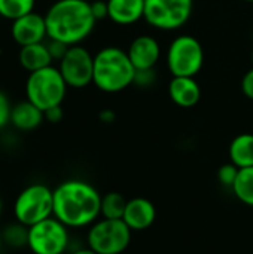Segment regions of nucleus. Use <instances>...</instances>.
Returning a JSON list of instances; mask_svg holds the SVG:
<instances>
[{
    "label": "nucleus",
    "instance_id": "obj_1",
    "mask_svg": "<svg viewBox=\"0 0 253 254\" xmlns=\"http://www.w3.org/2000/svg\"><path fill=\"white\" fill-rule=\"evenodd\" d=\"M101 216V195L84 180H66L54 189V217L67 228L91 226Z\"/></svg>",
    "mask_w": 253,
    "mask_h": 254
},
{
    "label": "nucleus",
    "instance_id": "obj_2",
    "mask_svg": "<svg viewBox=\"0 0 253 254\" xmlns=\"http://www.w3.org/2000/svg\"><path fill=\"white\" fill-rule=\"evenodd\" d=\"M48 39L81 45L94 30L95 16L88 0H57L45 13Z\"/></svg>",
    "mask_w": 253,
    "mask_h": 254
},
{
    "label": "nucleus",
    "instance_id": "obj_3",
    "mask_svg": "<svg viewBox=\"0 0 253 254\" xmlns=\"http://www.w3.org/2000/svg\"><path fill=\"white\" fill-rule=\"evenodd\" d=\"M136 68L127 51L118 46H106L94 55L92 83L103 92L116 94L134 83Z\"/></svg>",
    "mask_w": 253,
    "mask_h": 254
},
{
    "label": "nucleus",
    "instance_id": "obj_4",
    "mask_svg": "<svg viewBox=\"0 0 253 254\" xmlns=\"http://www.w3.org/2000/svg\"><path fill=\"white\" fill-rule=\"evenodd\" d=\"M67 88L69 86L63 79L58 67L48 65L45 68L28 73L24 86L25 100L45 112L51 107L63 104Z\"/></svg>",
    "mask_w": 253,
    "mask_h": 254
},
{
    "label": "nucleus",
    "instance_id": "obj_5",
    "mask_svg": "<svg viewBox=\"0 0 253 254\" xmlns=\"http://www.w3.org/2000/svg\"><path fill=\"white\" fill-rule=\"evenodd\" d=\"M15 220L33 226L54 216V189L42 183H33L24 188L13 202Z\"/></svg>",
    "mask_w": 253,
    "mask_h": 254
},
{
    "label": "nucleus",
    "instance_id": "obj_6",
    "mask_svg": "<svg viewBox=\"0 0 253 254\" xmlns=\"http://www.w3.org/2000/svg\"><path fill=\"white\" fill-rule=\"evenodd\" d=\"M131 234L124 220L101 219L91 225L86 244L97 254H121L128 249Z\"/></svg>",
    "mask_w": 253,
    "mask_h": 254
},
{
    "label": "nucleus",
    "instance_id": "obj_7",
    "mask_svg": "<svg viewBox=\"0 0 253 254\" xmlns=\"http://www.w3.org/2000/svg\"><path fill=\"white\" fill-rule=\"evenodd\" d=\"M204 65V49L198 39L182 34L173 39L167 51V67L173 76L195 77Z\"/></svg>",
    "mask_w": 253,
    "mask_h": 254
},
{
    "label": "nucleus",
    "instance_id": "obj_8",
    "mask_svg": "<svg viewBox=\"0 0 253 254\" xmlns=\"http://www.w3.org/2000/svg\"><path fill=\"white\" fill-rule=\"evenodd\" d=\"M194 0H145V21L163 31L183 27L192 15Z\"/></svg>",
    "mask_w": 253,
    "mask_h": 254
},
{
    "label": "nucleus",
    "instance_id": "obj_9",
    "mask_svg": "<svg viewBox=\"0 0 253 254\" xmlns=\"http://www.w3.org/2000/svg\"><path fill=\"white\" fill-rule=\"evenodd\" d=\"M69 241V228L54 216L28 228L27 247L33 254H64Z\"/></svg>",
    "mask_w": 253,
    "mask_h": 254
},
{
    "label": "nucleus",
    "instance_id": "obj_10",
    "mask_svg": "<svg viewBox=\"0 0 253 254\" xmlns=\"http://www.w3.org/2000/svg\"><path fill=\"white\" fill-rule=\"evenodd\" d=\"M58 70L69 88H86L94 77V55L84 46L73 45L58 61Z\"/></svg>",
    "mask_w": 253,
    "mask_h": 254
},
{
    "label": "nucleus",
    "instance_id": "obj_11",
    "mask_svg": "<svg viewBox=\"0 0 253 254\" xmlns=\"http://www.w3.org/2000/svg\"><path fill=\"white\" fill-rule=\"evenodd\" d=\"M10 36L19 48L45 42V39H48L45 15H40L33 10L15 21H12Z\"/></svg>",
    "mask_w": 253,
    "mask_h": 254
},
{
    "label": "nucleus",
    "instance_id": "obj_12",
    "mask_svg": "<svg viewBox=\"0 0 253 254\" xmlns=\"http://www.w3.org/2000/svg\"><path fill=\"white\" fill-rule=\"evenodd\" d=\"M127 54L136 70H149L155 68L158 64L161 57V46L155 37L142 34L131 40Z\"/></svg>",
    "mask_w": 253,
    "mask_h": 254
},
{
    "label": "nucleus",
    "instance_id": "obj_13",
    "mask_svg": "<svg viewBox=\"0 0 253 254\" xmlns=\"http://www.w3.org/2000/svg\"><path fill=\"white\" fill-rule=\"evenodd\" d=\"M122 220L131 231H145L157 220V208L146 198H133L127 202Z\"/></svg>",
    "mask_w": 253,
    "mask_h": 254
},
{
    "label": "nucleus",
    "instance_id": "obj_14",
    "mask_svg": "<svg viewBox=\"0 0 253 254\" xmlns=\"http://www.w3.org/2000/svg\"><path fill=\"white\" fill-rule=\"evenodd\" d=\"M169 97L176 106L189 109L198 104L201 98V88L195 77L173 76V79L169 83Z\"/></svg>",
    "mask_w": 253,
    "mask_h": 254
},
{
    "label": "nucleus",
    "instance_id": "obj_15",
    "mask_svg": "<svg viewBox=\"0 0 253 254\" xmlns=\"http://www.w3.org/2000/svg\"><path fill=\"white\" fill-rule=\"evenodd\" d=\"M107 18L118 25H131L145 15V0H107Z\"/></svg>",
    "mask_w": 253,
    "mask_h": 254
},
{
    "label": "nucleus",
    "instance_id": "obj_16",
    "mask_svg": "<svg viewBox=\"0 0 253 254\" xmlns=\"http://www.w3.org/2000/svg\"><path fill=\"white\" fill-rule=\"evenodd\" d=\"M43 121H45L43 112L39 107H36L33 103H30L28 100H24L12 106L10 124L18 131H24V132L33 131L39 128Z\"/></svg>",
    "mask_w": 253,
    "mask_h": 254
},
{
    "label": "nucleus",
    "instance_id": "obj_17",
    "mask_svg": "<svg viewBox=\"0 0 253 254\" xmlns=\"http://www.w3.org/2000/svg\"><path fill=\"white\" fill-rule=\"evenodd\" d=\"M18 61L24 70L31 73L36 70L45 68L48 65H52L54 60L49 54L48 45L45 42H40V43L21 46L18 52Z\"/></svg>",
    "mask_w": 253,
    "mask_h": 254
},
{
    "label": "nucleus",
    "instance_id": "obj_18",
    "mask_svg": "<svg viewBox=\"0 0 253 254\" xmlns=\"http://www.w3.org/2000/svg\"><path fill=\"white\" fill-rule=\"evenodd\" d=\"M230 161L239 168L253 167V134L243 132L237 135L228 149Z\"/></svg>",
    "mask_w": 253,
    "mask_h": 254
},
{
    "label": "nucleus",
    "instance_id": "obj_19",
    "mask_svg": "<svg viewBox=\"0 0 253 254\" xmlns=\"http://www.w3.org/2000/svg\"><path fill=\"white\" fill-rule=\"evenodd\" d=\"M231 189L240 202L253 207V167L240 168L237 180Z\"/></svg>",
    "mask_w": 253,
    "mask_h": 254
},
{
    "label": "nucleus",
    "instance_id": "obj_20",
    "mask_svg": "<svg viewBox=\"0 0 253 254\" xmlns=\"http://www.w3.org/2000/svg\"><path fill=\"white\" fill-rule=\"evenodd\" d=\"M127 199L118 192H109L101 196V217L112 220H122Z\"/></svg>",
    "mask_w": 253,
    "mask_h": 254
},
{
    "label": "nucleus",
    "instance_id": "obj_21",
    "mask_svg": "<svg viewBox=\"0 0 253 254\" xmlns=\"http://www.w3.org/2000/svg\"><path fill=\"white\" fill-rule=\"evenodd\" d=\"M36 0H0V16L15 21L34 10Z\"/></svg>",
    "mask_w": 253,
    "mask_h": 254
},
{
    "label": "nucleus",
    "instance_id": "obj_22",
    "mask_svg": "<svg viewBox=\"0 0 253 254\" xmlns=\"http://www.w3.org/2000/svg\"><path fill=\"white\" fill-rule=\"evenodd\" d=\"M3 244L10 249H22L28 246V226L16 222L6 226L1 232Z\"/></svg>",
    "mask_w": 253,
    "mask_h": 254
},
{
    "label": "nucleus",
    "instance_id": "obj_23",
    "mask_svg": "<svg viewBox=\"0 0 253 254\" xmlns=\"http://www.w3.org/2000/svg\"><path fill=\"white\" fill-rule=\"evenodd\" d=\"M240 168L237 165H234L233 162L230 164H224L219 170H218V180L221 182V185L227 186V188H233L237 176H239Z\"/></svg>",
    "mask_w": 253,
    "mask_h": 254
},
{
    "label": "nucleus",
    "instance_id": "obj_24",
    "mask_svg": "<svg viewBox=\"0 0 253 254\" xmlns=\"http://www.w3.org/2000/svg\"><path fill=\"white\" fill-rule=\"evenodd\" d=\"M10 112H12V103L9 97L0 91V129H3L7 124H10Z\"/></svg>",
    "mask_w": 253,
    "mask_h": 254
},
{
    "label": "nucleus",
    "instance_id": "obj_25",
    "mask_svg": "<svg viewBox=\"0 0 253 254\" xmlns=\"http://www.w3.org/2000/svg\"><path fill=\"white\" fill-rule=\"evenodd\" d=\"M46 45H48L49 54H51V57H52L54 61H60L66 55V52L69 51V48H70L69 45L63 43V42H58V40H52V39H49V42Z\"/></svg>",
    "mask_w": 253,
    "mask_h": 254
},
{
    "label": "nucleus",
    "instance_id": "obj_26",
    "mask_svg": "<svg viewBox=\"0 0 253 254\" xmlns=\"http://www.w3.org/2000/svg\"><path fill=\"white\" fill-rule=\"evenodd\" d=\"M155 80V70H136V77H134V85L139 86H151Z\"/></svg>",
    "mask_w": 253,
    "mask_h": 254
},
{
    "label": "nucleus",
    "instance_id": "obj_27",
    "mask_svg": "<svg viewBox=\"0 0 253 254\" xmlns=\"http://www.w3.org/2000/svg\"><path fill=\"white\" fill-rule=\"evenodd\" d=\"M91 9H92V13L95 16V19H103V18H107V13H109V7H107V0H95V1H91Z\"/></svg>",
    "mask_w": 253,
    "mask_h": 254
},
{
    "label": "nucleus",
    "instance_id": "obj_28",
    "mask_svg": "<svg viewBox=\"0 0 253 254\" xmlns=\"http://www.w3.org/2000/svg\"><path fill=\"white\" fill-rule=\"evenodd\" d=\"M242 91L246 98L253 100V67L246 71V74L242 79Z\"/></svg>",
    "mask_w": 253,
    "mask_h": 254
},
{
    "label": "nucleus",
    "instance_id": "obj_29",
    "mask_svg": "<svg viewBox=\"0 0 253 254\" xmlns=\"http://www.w3.org/2000/svg\"><path fill=\"white\" fill-rule=\"evenodd\" d=\"M43 115H45V121H48L51 124H58L63 119L64 112H63L61 106H55V107H51V109L45 110Z\"/></svg>",
    "mask_w": 253,
    "mask_h": 254
},
{
    "label": "nucleus",
    "instance_id": "obj_30",
    "mask_svg": "<svg viewBox=\"0 0 253 254\" xmlns=\"http://www.w3.org/2000/svg\"><path fill=\"white\" fill-rule=\"evenodd\" d=\"M100 119H101L103 122H113L115 113H113L112 110H104V112L100 113Z\"/></svg>",
    "mask_w": 253,
    "mask_h": 254
},
{
    "label": "nucleus",
    "instance_id": "obj_31",
    "mask_svg": "<svg viewBox=\"0 0 253 254\" xmlns=\"http://www.w3.org/2000/svg\"><path fill=\"white\" fill-rule=\"evenodd\" d=\"M72 254H97L94 250H91L89 247H86V249H79V250H76V252H73Z\"/></svg>",
    "mask_w": 253,
    "mask_h": 254
},
{
    "label": "nucleus",
    "instance_id": "obj_32",
    "mask_svg": "<svg viewBox=\"0 0 253 254\" xmlns=\"http://www.w3.org/2000/svg\"><path fill=\"white\" fill-rule=\"evenodd\" d=\"M1 211H3V201H1V196H0V216H1Z\"/></svg>",
    "mask_w": 253,
    "mask_h": 254
},
{
    "label": "nucleus",
    "instance_id": "obj_33",
    "mask_svg": "<svg viewBox=\"0 0 253 254\" xmlns=\"http://www.w3.org/2000/svg\"><path fill=\"white\" fill-rule=\"evenodd\" d=\"M1 246H3V240H1V232H0V249H1Z\"/></svg>",
    "mask_w": 253,
    "mask_h": 254
},
{
    "label": "nucleus",
    "instance_id": "obj_34",
    "mask_svg": "<svg viewBox=\"0 0 253 254\" xmlns=\"http://www.w3.org/2000/svg\"><path fill=\"white\" fill-rule=\"evenodd\" d=\"M251 58H252V64H253V49H252V57H251ZM253 67V65H252Z\"/></svg>",
    "mask_w": 253,
    "mask_h": 254
},
{
    "label": "nucleus",
    "instance_id": "obj_35",
    "mask_svg": "<svg viewBox=\"0 0 253 254\" xmlns=\"http://www.w3.org/2000/svg\"><path fill=\"white\" fill-rule=\"evenodd\" d=\"M245 1H251V3H253V0H245Z\"/></svg>",
    "mask_w": 253,
    "mask_h": 254
}]
</instances>
